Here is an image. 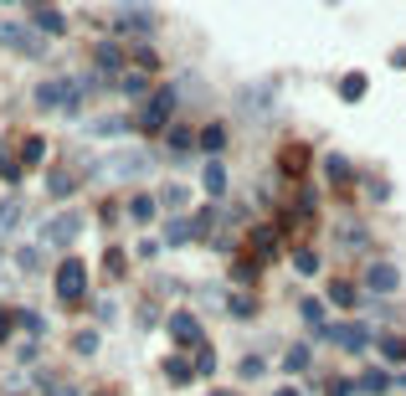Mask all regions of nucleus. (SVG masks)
<instances>
[{"instance_id":"nucleus-1","label":"nucleus","mask_w":406,"mask_h":396,"mask_svg":"<svg viewBox=\"0 0 406 396\" xmlns=\"http://www.w3.org/2000/svg\"><path fill=\"white\" fill-rule=\"evenodd\" d=\"M0 47L21 52V57H41V31L21 26V21H0Z\"/></svg>"},{"instance_id":"nucleus-2","label":"nucleus","mask_w":406,"mask_h":396,"mask_svg":"<svg viewBox=\"0 0 406 396\" xmlns=\"http://www.w3.org/2000/svg\"><path fill=\"white\" fill-rule=\"evenodd\" d=\"M77 98H82V82H72V77H52V82L36 87L41 108H77Z\"/></svg>"},{"instance_id":"nucleus-3","label":"nucleus","mask_w":406,"mask_h":396,"mask_svg":"<svg viewBox=\"0 0 406 396\" xmlns=\"http://www.w3.org/2000/svg\"><path fill=\"white\" fill-rule=\"evenodd\" d=\"M82 294H88V268H82V262H62L57 268V299L82 304Z\"/></svg>"},{"instance_id":"nucleus-4","label":"nucleus","mask_w":406,"mask_h":396,"mask_svg":"<svg viewBox=\"0 0 406 396\" xmlns=\"http://www.w3.org/2000/svg\"><path fill=\"white\" fill-rule=\"evenodd\" d=\"M77 232H82V216H77V211H62V216H52V222H47V242H52V247H72Z\"/></svg>"},{"instance_id":"nucleus-5","label":"nucleus","mask_w":406,"mask_h":396,"mask_svg":"<svg viewBox=\"0 0 406 396\" xmlns=\"http://www.w3.org/2000/svg\"><path fill=\"white\" fill-rule=\"evenodd\" d=\"M144 170H149V155H144V149H134V155H109L93 175H144Z\"/></svg>"},{"instance_id":"nucleus-6","label":"nucleus","mask_w":406,"mask_h":396,"mask_svg":"<svg viewBox=\"0 0 406 396\" xmlns=\"http://www.w3.org/2000/svg\"><path fill=\"white\" fill-rule=\"evenodd\" d=\"M396 283H401V273L391 268V262H371V268H366V289L371 294H391Z\"/></svg>"},{"instance_id":"nucleus-7","label":"nucleus","mask_w":406,"mask_h":396,"mask_svg":"<svg viewBox=\"0 0 406 396\" xmlns=\"http://www.w3.org/2000/svg\"><path fill=\"white\" fill-rule=\"evenodd\" d=\"M329 340H334V345H345V350H366V345H371V335H366L360 324H334V329H329Z\"/></svg>"},{"instance_id":"nucleus-8","label":"nucleus","mask_w":406,"mask_h":396,"mask_svg":"<svg viewBox=\"0 0 406 396\" xmlns=\"http://www.w3.org/2000/svg\"><path fill=\"white\" fill-rule=\"evenodd\" d=\"M170 108H175V93H160V98H155V103H149L144 114H139V129H160Z\"/></svg>"},{"instance_id":"nucleus-9","label":"nucleus","mask_w":406,"mask_h":396,"mask_svg":"<svg viewBox=\"0 0 406 396\" xmlns=\"http://www.w3.org/2000/svg\"><path fill=\"white\" fill-rule=\"evenodd\" d=\"M170 335H175L180 345H201V324L190 314H170Z\"/></svg>"},{"instance_id":"nucleus-10","label":"nucleus","mask_w":406,"mask_h":396,"mask_svg":"<svg viewBox=\"0 0 406 396\" xmlns=\"http://www.w3.org/2000/svg\"><path fill=\"white\" fill-rule=\"evenodd\" d=\"M339 98H345V103H355V98H366V77H360V73H350V77H339Z\"/></svg>"},{"instance_id":"nucleus-11","label":"nucleus","mask_w":406,"mask_h":396,"mask_svg":"<svg viewBox=\"0 0 406 396\" xmlns=\"http://www.w3.org/2000/svg\"><path fill=\"white\" fill-rule=\"evenodd\" d=\"M375 345H380V355H386V360H406V340L401 335H380Z\"/></svg>"},{"instance_id":"nucleus-12","label":"nucleus","mask_w":406,"mask_h":396,"mask_svg":"<svg viewBox=\"0 0 406 396\" xmlns=\"http://www.w3.org/2000/svg\"><path fill=\"white\" fill-rule=\"evenodd\" d=\"M206 191H211V196H221V191H226V170H221L216 160L206 165Z\"/></svg>"},{"instance_id":"nucleus-13","label":"nucleus","mask_w":406,"mask_h":396,"mask_svg":"<svg viewBox=\"0 0 406 396\" xmlns=\"http://www.w3.org/2000/svg\"><path fill=\"white\" fill-rule=\"evenodd\" d=\"M355 386H360V391H371V396H380V391H386L391 381H386V376H380V370H366V376H360Z\"/></svg>"},{"instance_id":"nucleus-14","label":"nucleus","mask_w":406,"mask_h":396,"mask_svg":"<svg viewBox=\"0 0 406 396\" xmlns=\"http://www.w3.org/2000/svg\"><path fill=\"white\" fill-rule=\"evenodd\" d=\"M36 31H52V36H57V31H67V26H62V16H57V11H47V6H41V16H36Z\"/></svg>"},{"instance_id":"nucleus-15","label":"nucleus","mask_w":406,"mask_h":396,"mask_svg":"<svg viewBox=\"0 0 406 396\" xmlns=\"http://www.w3.org/2000/svg\"><path fill=\"white\" fill-rule=\"evenodd\" d=\"M129 216H134V222H149V216H155V201H149V196H134V201H129Z\"/></svg>"},{"instance_id":"nucleus-16","label":"nucleus","mask_w":406,"mask_h":396,"mask_svg":"<svg viewBox=\"0 0 406 396\" xmlns=\"http://www.w3.org/2000/svg\"><path fill=\"white\" fill-rule=\"evenodd\" d=\"M47 186H52V196H72V175H67V170H52Z\"/></svg>"},{"instance_id":"nucleus-17","label":"nucleus","mask_w":406,"mask_h":396,"mask_svg":"<svg viewBox=\"0 0 406 396\" xmlns=\"http://www.w3.org/2000/svg\"><path fill=\"white\" fill-rule=\"evenodd\" d=\"M21 222V201H6V206H0V232H11Z\"/></svg>"},{"instance_id":"nucleus-18","label":"nucleus","mask_w":406,"mask_h":396,"mask_svg":"<svg viewBox=\"0 0 406 396\" xmlns=\"http://www.w3.org/2000/svg\"><path fill=\"white\" fill-rule=\"evenodd\" d=\"M293 268H298V273H314V268H319V257H314L309 247H298V252H293Z\"/></svg>"},{"instance_id":"nucleus-19","label":"nucleus","mask_w":406,"mask_h":396,"mask_svg":"<svg viewBox=\"0 0 406 396\" xmlns=\"http://www.w3.org/2000/svg\"><path fill=\"white\" fill-rule=\"evenodd\" d=\"M165 376H170V381H190V376H196V370H190L185 360H170V365H165Z\"/></svg>"},{"instance_id":"nucleus-20","label":"nucleus","mask_w":406,"mask_h":396,"mask_svg":"<svg viewBox=\"0 0 406 396\" xmlns=\"http://www.w3.org/2000/svg\"><path fill=\"white\" fill-rule=\"evenodd\" d=\"M160 201H165V206H170V211H180V206H185V191H180V186H170V191H165V196H160Z\"/></svg>"},{"instance_id":"nucleus-21","label":"nucleus","mask_w":406,"mask_h":396,"mask_svg":"<svg viewBox=\"0 0 406 396\" xmlns=\"http://www.w3.org/2000/svg\"><path fill=\"white\" fill-rule=\"evenodd\" d=\"M98 62H103V68H119L124 57H119V47H109V41H103V47H98Z\"/></svg>"},{"instance_id":"nucleus-22","label":"nucleus","mask_w":406,"mask_h":396,"mask_svg":"<svg viewBox=\"0 0 406 396\" xmlns=\"http://www.w3.org/2000/svg\"><path fill=\"white\" fill-rule=\"evenodd\" d=\"M231 314L247 319V314H252V299H247V294H231Z\"/></svg>"},{"instance_id":"nucleus-23","label":"nucleus","mask_w":406,"mask_h":396,"mask_svg":"<svg viewBox=\"0 0 406 396\" xmlns=\"http://www.w3.org/2000/svg\"><path fill=\"white\" fill-rule=\"evenodd\" d=\"M283 165H288V170H304V165H309V155H304V149H298V144H293V149H288V155H283Z\"/></svg>"},{"instance_id":"nucleus-24","label":"nucleus","mask_w":406,"mask_h":396,"mask_svg":"<svg viewBox=\"0 0 406 396\" xmlns=\"http://www.w3.org/2000/svg\"><path fill=\"white\" fill-rule=\"evenodd\" d=\"M16 262H21V268H26V273H36V268H41V252H36V247H26V252L16 257Z\"/></svg>"},{"instance_id":"nucleus-25","label":"nucleus","mask_w":406,"mask_h":396,"mask_svg":"<svg viewBox=\"0 0 406 396\" xmlns=\"http://www.w3.org/2000/svg\"><path fill=\"white\" fill-rule=\"evenodd\" d=\"M72 345H77V350H82V355H93V350H98V335H88V329H82V335H77V340H72Z\"/></svg>"},{"instance_id":"nucleus-26","label":"nucleus","mask_w":406,"mask_h":396,"mask_svg":"<svg viewBox=\"0 0 406 396\" xmlns=\"http://www.w3.org/2000/svg\"><path fill=\"white\" fill-rule=\"evenodd\" d=\"M170 149H190V129H170Z\"/></svg>"},{"instance_id":"nucleus-27","label":"nucleus","mask_w":406,"mask_h":396,"mask_svg":"<svg viewBox=\"0 0 406 396\" xmlns=\"http://www.w3.org/2000/svg\"><path fill=\"white\" fill-rule=\"evenodd\" d=\"M298 314H304L309 324H319V319H324V314H319V304H314V299H304V304H298Z\"/></svg>"},{"instance_id":"nucleus-28","label":"nucleus","mask_w":406,"mask_h":396,"mask_svg":"<svg viewBox=\"0 0 406 396\" xmlns=\"http://www.w3.org/2000/svg\"><path fill=\"white\" fill-rule=\"evenodd\" d=\"M283 365H288V370H304V365H309V350H293V355H288Z\"/></svg>"},{"instance_id":"nucleus-29","label":"nucleus","mask_w":406,"mask_h":396,"mask_svg":"<svg viewBox=\"0 0 406 396\" xmlns=\"http://www.w3.org/2000/svg\"><path fill=\"white\" fill-rule=\"evenodd\" d=\"M196 370H201V376H211V370H216V355H211V350H201V360H196Z\"/></svg>"},{"instance_id":"nucleus-30","label":"nucleus","mask_w":406,"mask_h":396,"mask_svg":"<svg viewBox=\"0 0 406 396\" xmlns=\"http://www.w3.org/2000/svg\"><path fill=\"white\" fill-rule=\"evenodd\" d=\"M350 391H355V381H334L329 386V396H350Z\"/></svg>"},{"instance_id":"nucleus-31","label":"nucleus","mask_w":406,"mask_h":396,"mask_svg":"<svg viewBox=\"0 0 406 396\" xmlns=\"http://www.w3.org/2000/svg\"><path fill=\"white\" fill-rule=\"evenodd\" d=\"M278 396H298V391H293V386H288V391H278Z\"/></svg>"},{"instance_id":"nucleus-32","label":"nucleus","mask_w":406,"mask_h":396,"mask_svg":"<svg viewBox=\"0 0 406 396\" xmlns=\"http://www.w3.org/2000/svg\"><path fill=\"white\" fill-rule=\"evenodd\" d=\"M216 396H231V391H216Z\"/></svg>"}]
</instances>
